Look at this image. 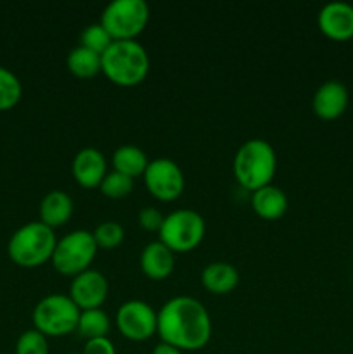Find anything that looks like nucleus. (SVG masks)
Here are the masks:
<instances>
[{
	"label": "nucleus",
	"instance_id": "f257e3e1",
	"mask_svg": "<svg viewBox=\"0 0 353 354\" xmlns=\"http://www.w3.org/2000/svg\"><path fill=\"white\" fill-rule=\"evenodd\" d=\"M161 342L180 351H197L211 337V318L204 304L190 296L172 297L158 313Z\"/></svg>",
	"mask_w": 353,
	"mask_h": 354
},
{
	"label": "nucleus",
	"instance_id": "f03ea898",
	"mask_svg": "<svg viewBox=\"0 0 353 354\" xmlns=\"http://www.w3.org/2000/svg\"><path fill=\"white\" fill-rule=\"evenodd\" d=\"M232 168L237 182L255 192L272 182L277 168L275 151L263 138H251L237 149Z\"/></svg>",
	"mask_w": 353,
	"mask_h": 354
},
{
	"label": "nucleus",
	"instance_id": "7ed1b4c3",
	"mask_svg": "<svg viewBox=\"0 0 353 354\" xmlns=\"http://www.w3.org/2000/svg\"><path fill=\"white\" fill-rule=\"evenodd\" d=\"M102 73L120 86H135L147 76L149 55L135 40H113L102 55Z\"/></svg>",
	"mask_w": 353,
	"mask_h": 354
},
{
	"label": "nucleus",
	"instance_id": "20e7f679",
	"mask_svg": "<svg viewBox=\"0 0 353 354\" xmlns=\"http://www.w3.org/2000/svg\"><path fill=\"white\" fill-rule=\"evenodd\" d=\"M55 241L54 228L47 227L42 221H30L14 232L7 251L10 259L23 268H37L52 259Z\"/></svg>",
	"mask_w": 353,
	"mask_h": 354
},
{
	"label": "nucleus",
	"instance_id": "39448f33",
	"mask_svg": "<svg viewBox=\"0 0 353 354\" xmlns=\"http://www.w3.org/2000/svg\"><path fill=\"white\" fill-rule=\"evenodd\" d=\"M80 310L73 299L64 294H51L37 303L33 310V324L38 332L47 337H61L76 330Z\"/></svg>",
	"mask_w": 353,
	"mask_h": 354
},
{
	"label": "nucleus",
	"instance_id": "423d86ee",
	"mask_svg": "<svg viewBox=\"0 0 353 354\" xmlns=\"http://www.w3.org/2000/svg\"><path fill=\"white\" fill-rule=\"evenodd\" d=\"M149 21L145 0H113L100 16V24L113 40H135Z\"/></svg>",
	"mask_w": 353,
	"mask_h": 354
},
{
	"label": "nucleus",
	"instance_id": "0eeeda50",
	"mask_svg": "<svg viewBox=\"0 0 353 354\" xmlns=\"http://www.w3.org/2000/svg\"><path fill=\"white\" fill-rule=\"evenodd\" d=\"M206 232L204 218L194 209H176L166 214L159 228V241L173 252H187L201 244Z\"/></svg>",
	"mask_w": 353,
	"mask_h": 354
},
{
	"label": "nucleus",
	"instance_id": "6e6552de",
	"mask_svg": "<svg viewBox=\"0 0 353 354\" xmlns=\"http://www.w3.org/2000/svg\"><path fill=\"white\" fill-rule=\"evenodd\" d=\"M97 244L92 232L75 230L57 241L52 254V265L61 275L76 277L89 270L97 254Z\"/></svg>",
	"mask_w": 353,
	"mask_h": 354
},
{
	"label": "nucleus",
	"instance_id": "1a4fd4ad",
	"mask_svg": "<svg viewBox=\"0 0 353 354\" xmlns=\"http://www.w3.org/2000/svg\"><path fill=\"white\" fill-rule=\"evenodd\" d=\"M116 327L130 341H145L158 332V313L145 301H127L116 311Z\"/></svg>",
	"mask_w": 353,
	"mask_h": 354
},
{
	"label": "nucleus",
	"instance_id": "9d476101",
	"mask_svg": "<svg viewBox=\"0 0 353 354\" xmlns=\"http://www.w3.org/2000/svg\"><path fill=\"white\" fill-rule=\"evenodd\" d=\"M144 183L149 192L159 201H173L183 192L185 178L175 161L158 158L149 161L144 171Z\"/></svg>",
	"mask_w": 353,
	"mask_h": 354
},
{
	"label": "nucleus",
	"instance_id": "9b49d317",
	"mask_svg": "<svg viewBox=\"0 0 353 354\" xmlns=\"http://www.w3.org/2000/svg\"><path fill=\"white\" fill-rule=\"evenodd\" d=\"M107 292H109V286H107L106 277L99 270L90 268L73 277L71 287H69V297L82 311L97 310L102 306Z\"/></svg>",
	"mask_w": 353,
	"mask_h": 354
},
{
	"label": "nucleus",
	"instance_id": "f8f14e48",
	"mask_svg": "<svg viewBox=\"0 0 353 354\" xmlns=\"http://www.w3.org/2000/svg\"><path fill=\"white\" fill-rule=\"evenodd\" d=\"M318 28L327 38L345 41L353 38V6L346 2H329L317 17Z\"/></svg>",
	"mask_w": 353,
	"mask_h": 354
},
{
	"label": "nucleus",
	"instance_id": "ddd939ff",
	"mask_svg": "<svg viewBox=\"0 0 353 354\" xmlns=\"http://www.w3.org/2000/svg\"><path fill=\"white\" fill-rule=\"evenodd\" d=\"M73 176L85 189L100 187L107 175V162L102 152L96 147H85L76 152L71 165Z\"/></svg>",
	"mask_w": 353,
	"mask_h": 354
},
{
	"label": "nucleus",
	"instance_id": "4468645a",
	"mask_svg": "<svg viewBox=\"0 0 353 354\" xmlns=\"http://www.w3.org/2000/svg\"><path fill=\"white\" fill-rule=\"evenodd\" d=\"M348 90L338 80H329V82L322 83L314 93V100H311V107L314 113L322 120H336L341 116L348 106Z\"/></svg>",
	"mask_w": 353,
	"mask_h": 354
},
{
	"label": "nucleus",
	"instance_id": "2eb2a0df",
	"mask_svg": "<svg viewBox=\"0 0 353 354\" xmlns=\"http://www.w3.org/2000/svg\"><path fill=\"white\" fill-rule=\"evenodd\" d=\"M175 266V252L166 248L161 241L149 242L141 254V268L149 279L165 280L172 275Z\"/></svg>",
	"mask_w": 353,
	"mask_h": 354
},
{
	"label": "nucleus",
	"instance_id": "dca6fc26",
	"mask_svg": "<svg viewBox=\"0 0 353 354\" xmlns=\"http://www.w3.org/2000/svg\"><path fill=\"white\" fill-rule=\"evenodd\" d=\"M73 199L62 190H51L40 203V221L55 228L64 225L73 214Z\"/></svg>",
	"mask_w": 353,
	"mask_h": 354
},
{
	"label": "nucleus",
	"instance_id": "f3484780",
	"mask_svg": "<svg viewBox=\"0 0 353 354\" xmlns=\"http://www.w3.org/2000/svg\"><path fill=\"white\" fill-rule=\"evenodd\" d=\"M251 206L258 216L265 220H277L287 211V197L279 187L266 185L253 192Z\"/></svg>",
	"mask_w": 353,
	"mask_h": 354
},
{
	"label": "nucleus",
	"instance_id": "a211bd4d",
	"mask_svg": "<svg viewBox=\"0 0 353 354\" xmlns=\"http://www.w3.org/2000/svg\"><path fill=\"white\" fill-rule=\"evenodd\" d=\"M201 282L210 292L228 294L239 283V273L230 263L213 261L201 273Z\"/></svg>",
	"mask_w": 353,
	"mask_h": 354
},
{
	"label": "nucleus",
	"instance_id": "6ab92c4d",
	"mask_svg": "<svg viewBox=\"0 0 353 354\" xmlns=\"http://www.w3.org/2000/svg\"><path fill=\"white\" fill-rule=\"evenodd\" d=\"M147 165V156L137 145H121L113 154L114 171H120L123 175L132 176V178L144 175Z\"/></svg>",
	"mask_w": 353,
	"mask_h": 354
},
{
	"label": "nucleus",
	"instance_id": "aec40b11",
	"mask_svg": "<svg viewBox=\"0 0 353 354\" xmlns=\"http://www.w3.org/2000/svg\"><path fill=\"white\" fill-rule=\"evenodd\" d=\"M68 69L78 78H92V76L102 73V57L97 52L78 45L73 48L66 57Z\"/></svg>",
	"mask_w": 353,
	"mask_h": 354
},
{
	"label": "nucleus",
	"instance_id": "412c9836",
	"mask_svg": "<svg viewBox=\"0 0 353 354\" xmlns=\"http://www.w3.org/2000/svg\"><path fill=\"white\" fill-rule=\"evenodd\" d=\"M111 322L109 317L104 313L100 308L97 310H85L80 313L78 327L76 330L80 332L82 337L89 339H97V337H107V332H109Z\"/></svg>",
	"mask_w": 353,
	"mask_h": 354
},
{
	"label": "nucleus",
	"instance_id": "4be33fe9",
	"mask_svg": "<svg viewBox=\"0 0 353 354\" xmlns=\"http://www.w3.org/2000/svg\"><path fill=\"white\" fill-rule=\"evenodd\" d=\"M23 93L19 78L10 69L0 66V111L16 106Z\"/></svg>",
	"mask_w": 353,
	"mask_h": 354
},
{
	"label": "nucleus",
	"instance_id": "5701e85b",
	"mask_svg": "<svg viewBox=\"0 0 353 354\" xmlns=\"http://www.w3.org/2000/svg\"><path fill=\"white\" fill-rule=\"evenodd\" d=\"M93 241H96L97 248L102 249H114L123 242L125 239V230L118 221H102L96 227V230L92 232Z\"/></svg>",
	"mask_w": 353,
	"mask_h": 354
},
{
	"label": "nucleus",
	"instance_id": "b1692460",
	"mask_svg": "<svg viewBox=\"0 0 353 354\" xmlns=\"http://www.w3.org/2000/svg\"><path fill=\"white\" fill-rule=\"evenodd\" d=\"M134 190V178L132 176L123 175L120 171H111L104 176L102 183H100V192L111 199H121L127 197L128 194Z\"/></svg>",
	"mask_w": 353,
	"mask_h": 354
},
{
	"label": "nucleus",
	"instance_id": "393cba45",
	"mask_svg": "<svg viewBox=\"0 0 353 354\" xmlns=\"http://www.w3.org/2000/svg\"><path fill=\"white\" fill-rule=\"evenodd\" d=\"M113 44V38L111 35L104 30V26L100 23L89 24L85 30L80 35V45L90 48V50L97 52V54L102 55L106 52V48Z\"/></svg>",
	"mask_w": 353,
	"mask_h": 354
},
{
	"label": "nucleus",
	"instance_id": "a878e982",
	"mask_svg": "<svg viewBox=\"0 0 353 354\" xmlns=\"http://www.w3.org/2000/svg\"><path fill=\"white\" fill-rule=\"evenodd\" d=\"M16 354H48L47 335L37 328L23 332L16 342Z\"/></svg>",
	"mask_w": 353,
	"mask_h": 354
},
{
	"label": "nucleus",
	"instance_id": "bb28decb",
	"mask_svg": "<svg viewBox=\"0 0 353 354\" xmlns=\"http://www.w3.org/2000/svg\"><path fill=\"white\" fill-rule=\"evenodd\" d=\"M163 220H165V216H163L161 211L156 209V207H142L141 213H138V223H141V227L145 228V230L159 232Z\"/></svg>",
	"mask_w": 353,
	"mask_h": 354
},
{
	"label": "nucleus",
	"instance_id": "cd10ccee",
	"mask_svg": "<svg viewBox=\"0 0 353 354\" xmlns=\"http://www.w3.org/2000/svg\"><path fill=\"white\" fill-rule=\"evenodd\" d=\"M82 354H116V348L107 337L89 339L83 346Z\"/></svg>",
	"mask_w": 353,
	"mask_h": 354
},
{
	"label": "nucleus",
	"instance_id": "c85d7f7f",
	"mask_svg": "<svg viewBox=\"0 0 353 354\" xmlns=\"http://www.w3.org/2000/svg\"><path fill=\"white\" fill-rule=\"evenodd\" d=\"M151 354H182V351L176 348H173V346L161 342V344H158L154 349H152Z\"/></svg>",
	"mask_w": 353,
	"mask_h": 354
}]
</instances>
